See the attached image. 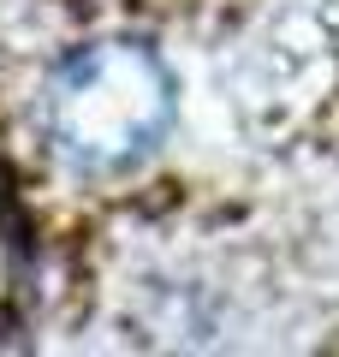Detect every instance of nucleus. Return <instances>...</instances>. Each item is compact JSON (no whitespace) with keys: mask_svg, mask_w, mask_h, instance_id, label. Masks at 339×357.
I'll list each match as a JSON object with an SVG mask.
<instances>
[{"mask_svg":"<svg viewBox=\"0 0 339 357\" xmlns=\"http://www.w3.org/2000/svg\"><path fill=\"white\" fill-rule=\"evenodd\" d=\"M173 119V72L137 42H101L54 72L48 131L84 167H126Z\"/></svg>","mask_w":339,"mask_h":357,"instance_id":"nucleus-1","label":"nucleus"}]
</instances>
